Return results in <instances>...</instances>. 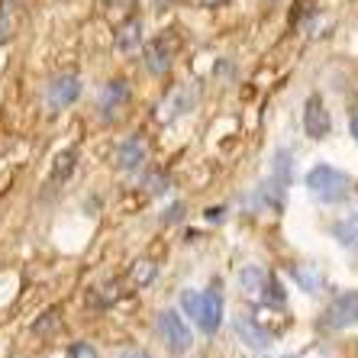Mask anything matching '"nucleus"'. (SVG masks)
<instances>
[{"mask_svg":"<svg viewBox=\"0 0 358 358\" xmlns=\"http://www.w3.org/2000/svg\"><path fill=\"white\" fill-rule=\"evenodd\" d=\"M181 310L187 313V317L197 323V329L203 336H213L220 333V326H223V297H220V291H184L181 294Z\"/></svg>","mask_w":358,"mask_h":358,"instance_id":"obj_1","label":"nucleus"},{"mask_svg":"<svg viewBox=\"0 0 358 358\" xmlns=\"http://www.w3.org/2000/svg\"><path fill=\"white\" fill-rule=\"evenodd\" d=\"M307 191L320 200V203H342L352 194V178L333 165H317L307 171Z\"/></svg>","mask_w":358,"mask_h":358,"instance_id":"obj_2","label":"nucleus"},{"mask_svg":"<svg viewBox=\"0 0 358 358\" xmlns=\"http://www.w3.org/2000/svg\"><path fill=\"white\" fill-rule=\"evenodd\" d=\"M239 287H242L245 297H255V300H262V303H275V307H284V300H287V294H284V287L275 281V275L262 265H245L239 271Z\"/></svg>","mask_w":358,"mask_h":358,"instance_id":"obj_3","label":"nucleus"},{"mask_svg":"<svg viewBox=\"0 0 358 358\" xmlns=\"http://www.w3.org/2000/svg\"><path fill=\"white\" fill-rule=\"evenodd\" d=\"M159 333H162L165 349L171 352V355H187V352H191L194 336H191V329H187V323L178 317V310H162L159 313Z\"/></svg>","mask_w":358,"mask_h":358,"instance_id":"obj_4","label":"nucleus"},{"mask_svg":"<svg viewBox=\"0 0 358 358\" xmlns=\"http://www.w3.org/2000/svg\"><path fill=\"white\" fill-rule=\"evenodd\" d=\"M178 45H181V42H178L175 29L159 33L149 42V49H145V68H149L152 75H165L168 68H171V62H175V55H178Z\"/></svg>","mask_w":358,"mask_h":358,"instance_id":"obj_5","label":"nucleus"},{"mask_svg":"<svg viewBox=\"0 0 358 358\" xmlns=\"http://www.w3.org/2000/svg\"><path fill=\"white\" fill-rule=\"evenodd\" d=\"M358 323V291H345L323 310V329H349Z\"/></svg>","mask_w":358,"mask_h":358,"instance_id":"obj_6","label":"nucleus"},{"mask_svg":"<svg viewBox=\"0 0 358 358\" xmlns=\"http://www.w3.org/2000/svg\"><path fill=\"white\" fill-rule=\"evenodd\" d=\"M329 129H333V120H329V110H326L323 97H320V94H310L307 103H303V133L320 142L329 136Z\"/></svg>","mask_w":358,"mask_h":358,"instance_id":"obj_7","label":"nucleus"},{"mask_svg":"<svg viewBox=\"0 0 358 358\" xmlns=\"http://www.w3.org/2000/svg\"><path fill=\"white\" fill-rule=\"evenodd\" d=\"M84 84L78 75H59L55 81H49V91H45V103H49L52 110H65L71 107L78 97H81Z\"/></svg>","mask_w":358,"mask_h":358,"instance_id":"obj_8","label":"nucleus"},{"mask_svg":"<svg viewBox=\"0 0 358 358\" xmlns=\"http://www.w3.org/2000/svg\"><path fill=\"white\" fill-rule=\"evenodd\" d=\"M126 100H129V84L113 78L110 84H103V91H100V120L103 123H113L120 117V110L126 107Z\"/></svg>","mask_w":358,"mask_h":358,"instance_id":"obj_9","label":"nucleus"},{"mask_svg":"<svg viewBox=\"0 0 358 358\" xmlns=\"http://www.w3.org/2000/svg\"><path fill=\"white\" fill-rule=\"evenodd\" d=\"M233 329L249 349H268V345H271V333H268L255 317H249V313H239V317L233 320Z\"/></svg>","mask_w":358,"mask_h":358,"instance_id":"obj_10","label":"nucleus"},{"mask_svg":"<svg viewBox=\"0 0 358 358\" xmlns=\"http://www.w3.org/2000/svg\"><path fill=\"white\" fill-rule=\"evenodd\" d=\"M117 165H120V171H126V175H136V171L145 165V142H142L139 136H129V139L120 145Z\"/></svg>","mask_w":358,"mask_h":358,"instance_id":"obj_11","label":"nucleus"},{"mask_svg":"<svg viewBox=\"0 0 358 358\" xmlns=\"http://www.w3.org/2000/svg\"><path fill=\"white\" fill-rule=\"evenodd\" d=\"M75 168H78V149L59 152V155H55V162H52V175H49V181H45V187L59 191L62 184L75 175Z\"/></svg>","mask_w":358,"mask_h":358,"instance_id":"obj_12","label":"nucleus"},{"mask_svg":"<svg viewBox=\"0 0 358 358\" xmlns=\"http://www.w3.org/2000/svg\"><path fill=\"white\" fill-rule=\"evenodd\" d=\"M333 239L339 242L345 252L358 255V213H352V217H342L339 223H333Z\"/></svg>","mask_w":358,"mask_h":358,"instance_id":"obj_13","label":"nucleus"},{"mask_svg":"<svg viewBox=\"0 0 358 358\" xmlns=\"http://www.w3.org/2000/svg\"><path fill=\"white\" fill-rule=\"evenodd\" d=\"M155 275H159V268H155V262L149 259H139L133 268H129V275L123 278L126 291H133V287H145V284L155 281Z\"/></svg>","mask_w":358,"mask_h":358,"instance_id":"obj_14","label":"nucleus"},{"mask_svg":"<svg viewBox=\"0 0 358 358\" xmlns=\"http://www.w3.org/2000/svg\"><path fill=\"white\" fill-rule=\"evenodd\" d=\"M291 175H294L291 152H287V149H278V152H275V165H271V175H268V181L287 191V187H291Z\"/></svg>","mask_w":358,"mask_h":358,"instance_id":"obj_15","label":"nucleus"},{"mask_svg":"<svg viewBox=\"0 0 358 358\" xmlns=\"http://www.w3.org/2000/svg\"><path fill=\"white\" fill-rule=\"evenodd\" d=\"M294 281L300 284V291L307 294H320L323 291V271L317 265H294Z\"/></svg>","mask_w":358,"mask_h":358,"instance_id":"obj_16","label":"nucleus"},{"mask_svg":"<svg viewBox=\"0 0 358 358\" xmlns=\"http://www.w3.org/2000/svg\"><path fill=\"white\" fill-rule=\"evenodd\" d=\"M142 42V20H126L123 26H120L117 33V52H123V55H129V52H136V45Z\"/></svg>","mask_w":358,"mask_h":358,"instance_id":"obj_17","label":"nucleus"},{"mask_svg":"<svg viewBox=\"0 0 358 358\" xmlns=\"http://www.w3.org/2000/svg\"><path fill=\"white\" fill-rule=\"evenodd\" d=\"M13 3H17V0H3V3H0V42H7L10 39V29H13V20H10Z\"/></svg>","mask_w":358,"mask_h":358,"instance_id":"obj_18","label":"nucleus"},{"mask_svg":"<svg viewBox=\"0 0 358 358\" xmlns=\"http://www.w3.org/2000/svg\"><path fill=\"white\" fill-rule=\"evenodd\" d=\"M191 103H194V97H191V91H181V94H171V103H168L165 110H171L168 117H175V113H187L191 110Z\"/></svg>","mask_w":358,"mask_h":358,"instance_id":"obj_19","label":"nucleus"},{"mask_svg":"<svg viewBox=\"0 0 358 358\" xmlns=\"http://www.w3.org/2000/svg\"><path fill=\"white\" fill-rule=\"evenodd\" d=\"M68 358H97V349H94L91 342H75L68 349Z\"/></svg>","mask_w":358,"mask_h":358,"instance_id":"obj_20","label":"nucleus"},{"mask_svg":"<svg viewBox=\"0 0 358 358\" xmlns=\"http://www.w3.org/2000/svg\"><path fill=\"white\" fill-rule=\"evenodd\" d=\"M45 329H52V333L59 329V313H55V310H49V313H42V320L36 323V333H45Z\"/></svg>","mask_w":358,"mask_h":358,"instance_id":"obj_21","label":"nucleus"},{"mask_svg":"<svg viewBox=\"0 0 358 358\" xmlns=\"http://www.w3.org/2000/svg\"><path fill=\"white\" fill-rule=\"evenodd\" d=\"M149 191L159 197V194H165L168 191V178L165 175H159V178H149Z\"/></svg>","mask_w":358,"mask_h":358,"instance_id":"obj_22","label":"nucleus"},{"mask_svg":"<svg viewBox=\"0 0 358 358\" xmlns=\"http://www.w3.org/2000/svg\"><path fill=\"white\" fill-rule=\"evenodd\" d=\"M181 217H184V203H175V207H168L165 223H175V220H181Z\"/></svg>","mask_w":358,"mask_h":358,"instance_id":"obj_23","label":"nucleus"},{"mask_svg":"<svg viewBox=\"0 0 358 358\" xmlns=\"http://www.w3.org/2000/svg\"><path fill=\"white\" fill-rule=\"evenodd\" d=\"M117 358H152L149 352H120Z\"/></svg>","mask_w":358,"mask_h":358,"instance_id":"obj_24","label":"nucleus"},{"mask_svg":"<svg viewBox=\"0 0 358 358\" xmlns=\"http://www.w3.org/2000/svg\"><path fill=\"white\" fill-rule=\"evenodd\" d=\"M349 133H352V139L358 142V117H352V123H349Z\"/></svg>","mask_w":358,"mask_h":358,"instance_id":"obj_25","label":"nucleus"},{"mask_svg":"<svg viewBox=\"0 0 358 358\" xmlns=\"http://www.w3.org/2000/svg\"><path fill=\"white\" fill-rule=\"evenodd\" d=\"M203 3H210V7H217V3H223V0H203Z\"/></svg>","mask_w":358,"mask_h":358,"instance_id":"obj_26","label":"nucleus"},{"mask_svg":"<svg viewBox=\"0 0 358 358\" xmlns=\"http://www.w3.org/2000/svg\"><path fill=\"white\" fill-rule=\"evenodd\" d=\"M284 358H297V355H284Z\"/></svg>","mask_w":358,"mask_h":358,"instance_id":"obj_27","label":"nucleus"}]
</instances>
